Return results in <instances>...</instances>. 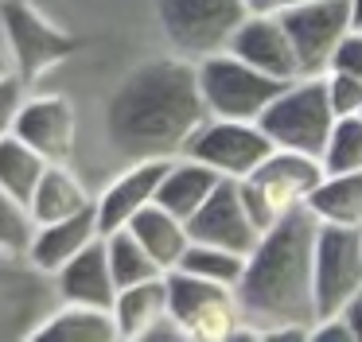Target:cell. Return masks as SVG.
<instances>
[{"label":"cell","instance_id":"d4e9b609","mask_svg":"<svg viewBox=\"0 0 362 342\" xmlns=\"http://www.w3.org/2000/svg\"><path fill=\"white\" fill-rule=\"evenodd\" d=\"M47 167L51 163L32 144H24L16 132L0 140V191H8L12 199L32 202V194H35V187H40Z\"/></svg>","mask_w":362,"mask_h":342},{"label":"cell","instance_id":"8992f818","mask_svg":"<svg viewBox=\"0 0 362 342\" xmlns=\"http://www.w3.org/2000/svg\"><path fill=\"white\" fill-rule=\"evenodd\" d=\"M156 16L168 43L183 59L199 62L230 47L234 31L250 16L245 0H156Z\"/></svg>","mask_w":362,"mask_h":342},{"label":"cell","instance_id":"d6a6232c","mask_svg":"<svg viewBox=\"0 0 362 342\" xmlns=\"http://www.w3.org/2000/svg\"><path fill=\"white\" fill-rule=\"evenodd\" d=\"M141 342H191V334H187V326L180 323V319L168 311L164 319H156V323L144 331V338Z\"/></svg>","mask_w":362,"mask_h":342},{"label":"cell","instance_id":"74e56055","mask_svg":"<svg viewBox=\"0 0 362 342\" xmlns=\"http://www.w3.org/2000/svg\"><path fill=\"white\" fill-rule=\"evenodd\" d=\"M351 20L354 28H362V0H351Z\"/></svg>","mask_w":362,"mask_h":342},{"label":"cell","instance_id":"8fae6325","mask_svg":"<svg viewBox=\"0 0 362 342\" xmlns=\"http://www.w3.org/2000/svg\"><path fill=\"white\" fill-rule=\"evenodd\" d=\"M273 140L265 136L257 121H226V117H206L195 129V136L187 140L183 155L214 167L226 179H245L250 171L261 167L269 152H273Z\"/></svg>","mask_w":362,"mask_h":342},{"label":"cell","instance_id":"484cf974","mask_svg":"<svg viewBox=\"0 0 362 342\" xmlns=\"http://www.w3.org/2000/svg\"><path fill=\"white\" fill-rule=\"evenodd\" d=\"M105 253H110V269H113L117 288H129V284H141V280L164 276V269L156 264V256L136 241V233L129 230V225H125V230L105 233Z\"/></svg>","mask_w":362,"mask_h":342},{"label":"cell","instance_id":"836d02e7","mask_svg":"<svg viewBox=\"0 0 362 342\" xmlns=\"http://www.w3.org/2000/svg\"><path fill=\"white\" fill-rule=\"evenodd\" d=\"M312 342H354V331L343 315H331V319H315L312 326Z\"/></svg>","mask_w":362,"mask_h":342},{"label":"cell","instance_id":"1f68e13d","mask_svg":"<svg viewBox=\"0 0 362 342\" xmlns=\"http://www.w3.org/2000/svg\"><path fill=\"white\" fill-rule=\"evenodd\" d=\"M327 70H343V74L362 78V28H351V31L343 35V43L335 47Z\"/></svg>","mask_w":362,"mask_h":342},{"label":"cell","instance_id":"7c38bea8","mask_svg":"<svg viewBox=\"0 0 362 342\" xmlns=\"http://www.w3.org/2000/svg\"><path fill=\"white\" fill-rule=\"evenodd\" d=\"M281 23L292 39V51H296L300 78L327 74L335 47L354 28L351 0H308V4H296L288 12H281Z\"/></svg>","mask_w":362,"mask_h":342},{"label":"cell","instance_id":"f546056e","mask_svg":"<svg viewBox=\"0 0 362 342\" xmlns=\"http://www.w3.org/2000/svg\"><path fill=\"white\" fill-rule=\"evenodd\" d=\"M323 78H327V98H331L335 117L362 113V78L343 74V70H327Z\"/></svg>","mask_w":362,"mask_h":342},{"label":"cell","instance_id":"6da1fadb","mask_svg":"<svg viewBox=\"0 0 362 342\" xmlns=\"http://www.w3.org/2000/svg\"><path fill=\"white\" fill-rule=\"evenodd\" d=\"M199 70L191 59H156L136 66L105 105V136L113 152L136 160H175L206 121Z\"/></svg>","mask_w":362,"mask_h":342},{"label":"cell","instance_id":"3957f363","mask_svg":"<svg viewBox=\"0 0 362 342\" xmlns=\"http://www.w3.org/2000/svg\"><path fill=\"white\" fill-rule=\"evenodd\" d=\"M335 109L327 98V78L323 74H304L296 82H288L273 98V105L257 117V124L265 129V136L284 152H304L320 160L323 148L335 129Z\"/></svg>","mask_w":362,"mask_h":342},{"label":"cell","instance_id":"8d00e7d4","mask_svg":"<svg viewBox=\"0 0 362 342\" xmlns=\"http://www.w3.org/2000/svg\"><path fill=\"white\" fill-rule=\"evenodd\" d=\"M12 74V59H8V43H4V31H0V78Z\"/></svg>","mask_w":362,"mask_h":342},{"label":"cell","instance_id":"5bb4252c","mask_svg":"<svg viewBox=\"0 0 362 342\" xmlns=\"http://www.w3.org/2000/svg\"><path fill=\"white\" fill-rule=\"evenodd\" d=\"M226 51H234L238 59H245L250 66L281 78V82H296L300 78V62H296V51H292V39L284 31L281 16L250 12L242 20V28L234 31Z\"/></svg>","mask_w":362,"mask_h":342},{"label":"cell","instance_id":"277c9868","mask_svg":"<svg viewBox=\"0 0 362 342\" xmlns=\"http://www.w3.org/2000/svg\"><path fill=\"white\" fill-rule=\"evenodd\" d=\"M323 179V163L315 155L304 152H284V148H273V152L261 160L257 171H250L245 179H238L242 187V202L250 210L253 225L261 233L273 230L288 210L308 206L312 191Z\"/></svg>","mask_w":362,"mask_h":342},{"label":"cell","instance_id":"4fadbf2b","mask_svg":"<svg viewBox=\"0 0 362 342\" xmlns=\"http://www.w3.org/2000/svg\"><path fill=\"white\" fill-rule=\"evenodd\" d=\"M191 241H206V245H222L234 253H253V245L261 241V230L253 225L250 210L242 202V187L238 179H222L214 187V194L187 218Z\"/></svg>","mask_w":362,"mask_h":342},{"label":"cell","instance_id":"d6986e66","mask_svg":"<svg viewBox=\"0 0 362 342\" xmlns=\"http://www.w3.org/2000/svg\"><path fill=\"white\" fill-rule=\"evenodd\" d=\"M117 319L105 307H86V303H59L32 342H117Z\"/></svg>","mask_w":362,"mask_h":342},{"label":"cell","instance_id":"2e32d148","mask_svg":"<svg viewBox=\"0 0 362 342\" xmlns=\"http://www.w3.org/2000/svg\"><path fill=\"white\" fill-rule=\"evenodd\" d=\"M16 136L47 163H66L74 152V109L66 98H28L16 117Z\"/></svg>","mask_w":362,"mask_h":342},{"label":"cell","instance_id":"ba28073f","mask_svg":"<svg viewBox=\"0 0 362 342\" xmlns=\"http://www.w3.org/2000/svg\"><path fill=\"white\" fill-rule=\"evenodd\" d=\"M59 303L55 276L35 269L28 256L0 249V342H32Z\"/></svg>","mask_w":362,"mask_h":342},{"label":"cell","instance_id":"e575fe53","mask_svg":"<svg viewBox=\"0 0 362 342\" xmlns=\"http://www.w3.org/2000/svg\"><path fill=\"white\" fill-rule=\"evenodd\" d=\"M250 4V12H257V16H281V12H288V8H296V4H308V0H245Z\"/></svg>","mask_w":362,"mask_h":342},{"label":"cell","instance_id":"f1b7e54d","mask_svg":"<svg viewBox=\"0 0 362 342\" xmlns=\"http://www.w3.org/2000/svg\"><path fill=\"white\" fill-rule=\"evenodd\" d=\"M32 237H35L32 206H28V202H20V199H12L8 191H0V249H4V253L28 256Z\"/></svg>","mask_w":362,"mask_h":342},{"label":"cell","instance_id":"7a4b0ae2","mask_svg":"<svg viewBox=\"0 0 362 342\" xmlns=\"http://www.w3.org/2000/svg\"><path fill=\"white\" fill-rule=\"evenodd\" d=\"M315 233L320 218L296 206L261 233L238 280V311L261 338L281 326H315Z\"/></svg>","mask_w":362,"mask_h":342},{"label":"cell","instance_id":"4316f807","mask_svg":"<svg viewBox=\"0 0 362 342\" xmlns=\"http://www.w3.org/2000/svg\"><path fill=\"white\" fill-rule=\"evenodd\" d=\"M175 269L191 272V276H203V280H214V284L238 288V280L245 272V253H234V249H222V245H206V241H191Z\"/></svg>","mask_w":362,"mask_h":342},{"label":"cell","instance_id":"9a60e30c","mask_svg":"<svg viewBox=\"0 0 362 342\" xmlns=\"http://www.w3.org/2000/svg\"><path fill=\"white\" fill-rule=\"evenodd\" d=\"M168 167H172V160H136L129 171H121V175L105 187L102 199L94 202L102 233L125 230L144 206H152L160 183H164V175H168Z\"/></svg>","mask_w":362,"mask_h":342},{"label":"cell","instance_id":"e0dca14e","mask_svg":"<svg viewBox=\"0 0 362 342\" xmlns=\"http://www.w3.org/2000/svg\"><path fill=\"white\" fill-rule=\"evenodd\" d=\"M55 288L63 303H86V307H105L113 311L117 300V280L110 269V253H105V233L98 241H90L74 261H66L55 272Z\"/></svg>","mask_w":362,"mask_h":342},{"label":"cell","instance_id":"44dd1931","mask_svg":"<svg viewBox=\"0 0 362 342\" xmlns=\"http://www.w3.org/2000/svg\"><path fill=\"white\" fill-rule=\"evenodd\" d=\"M129 230L136 233V241H141L144 249H148L152 256H156V264L164 272H172L175 264L183 261V253H187L191 245V233H187V222L183 218H175L172 210H164L160 202H152V206H144L141 214L129 222Z\"/></svg>","mask_w":362,"mask_h":342},{"label":"cell","instance_id":"ffe728a7","mask_svg":"<svg viewBox=\"0 0 362 342\" xmlns=\"http://www.w3.org/2000/svg\"><path fill=\"white\" fill-rule=\"evenodd\" d=\"M222 179L226 175H218L214 167H206V163L183 155V160H172V167H168L164 183H160V191H156V202L164 210H172L175 218L187 222V218L214 194V187H218Z\"/></svg>","mask_w":362,"mask_h":342},{"label":"cell","instance_id":"ac0fdd59","mask_svg":"<svg viewBox=\"0 0 362 342\" xmlns=\"http://www.w3.org/2000/svg\"><path fill=\"white\" fill-rule=\"evenodd\" d=\"M98 237H102L98 206H90V210H82V214L59 218V222H47V225H35L28 261H32L35 269H43L47 276H55L66 261H74V256H78L90 241H98Z\"/></svg>","mask_w":362,"mask_h":342},{"label":"cell","instance_id":"9c48e42d","mask_svg":"<svg viewBox=\"0 0 362 342\" xmlns=\"http://www.w3.org/2000/svg\"><path fill=\"white\" fill-rule=\"evenodd\" d=\"M362 292V225L320 222L315 233V319L343 315Z\"/></svg>","mask_w":362,"mask_h":342},{"label":"cell","instance_id":"30bf717a","mask_svg":"<svg viewBox=\"0 0 362 342\" xmlns=\"http://www.w3.org/2000/svg\"><path fill=\"white\" fill-rule=\"evenodd\" d=\"M168 311L187 326L191 342H230L242 326L234 288L191 276L183 269L168 272Z\"/></svg>","mask_w":362,"mask_h":342},{"label":"cell","instance_id":"603a6c76","mask_svg":"<svg viewBox=\"0 0 362 342\" xmlns=\"http://www.w3.org/2000/svg\"><path fill=\"white\" fill-rule=\"evenodd\" d=\"M308 210L331 225H362V171H323Z\"/></svg>","mask_w":362,"mask_h":342},{"label":"cell","instance_id":"7402d4cb","mask_svg":"<svg viewBox=\"0 0 362 342\" xmlns=\"http://www.w3.org/2000/svg\"><path fill=\"white\" fill-rule=\"evenodd\" d=\"M164 315H168V272L156 280L121 288L117 300H113V319H117V331L125 342H141L144 331Z\"/></svg>","mask_w":362,"mask_h":342},{"label":"cell","instance_id":"52a82bcc","mask_svg":"<svg viewBox=\"0 0 362 342\" xmlns=\"http://www.w3.org/2000/svg\"><path fill=\"white\" fill-rule=\"evenodd\" d=\"M0 31L8 43V59H12V74L24 86L40 82L51 66H59L63 59L74 54V35H66L63 28L47 20L35 4L28 0H4L0 4Z\"/></svg>","mask_w":362,"mask_h":342},{"label":"cell","instance_id":"83f0119b","mask_svg":"<svg viewBox=\"0 0 362 342\" xmlns=\"http://www.w3.org/2000/svg\"><path fill=\"white\" fill-rule=\"evenodd\" d=\"M320 163L323 171H362V113L339 117Z\"/></svg>","mask_w":362,"mask_h":342},{"label":"cell","instance_id":"5b68a950","mask_svg":"<svg viewBox=\"0 0 362 342\" xmlns=\"http://www.w3.org/2000/svg\"><path fill=\"white\" fill-rule=\"evenodd\" d=\"M199 70V90H203L206 113L226 117V121H257L273 98L288 82L265 74V70L250 66L245 59H238L234 51H218L195 62Z\"/></svg>","mask_w":362,"mask_h":342},{"label":"cell","instance_id":"4dcf8cb0","mask_svg":"<svg viewBox=\"0 0 362 342\" xmlns=\"http://www.w3.org/2000/svg\"><path fill=\"white\" fill-rule=\"evenodd\" d=\"M24 90H28V86L20 82L16 74L0 78V140L16 132V117H20V109H24V101H28Z\"/></svg>","mask_w":362,"mask_h":342},{"label":"cell","instance_id":"cb8c5ba5","mask_svg":"<svg viewBox=\"0 0 362 342\" xmlns=\"http://www.w3.org/2000/svg\"><path fill=\"white\" fill-rule=\"evenodd\" d=\"M28 206H32L35 225H47V222H59V218L82 214V210H90L94 202H90L86 187L66 171V163H51V167L43 171V179H40V187H35Z\"/></svg>","mask_w":362,"mask_h":342},{"label":"cell","instance_id":"d590c367","mask_svg":"<svg viewBox=\"0 0 362 342\" xmlns=\"http://www.w3.org/2000/svg\"><path fill=\"white\" fill-rule=\"evenodd\" d=\"M343 319L351 323V331H354V342H362V292L351 300V307L343 311Z\"/></svg>","mask_w":362,"mask_h":342}]
</instances>
